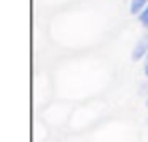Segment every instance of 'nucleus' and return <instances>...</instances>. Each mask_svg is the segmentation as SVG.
I'll use <instances>...</instances> for the list:
<instances>
[{"mask_svg":"<svg viewBox=\"0 0 148 142\" xmlns=\"http://www.w3.org/2000/svg\"><path fill=\"white\" fill-rule=\"evenodd\" d=\"M139 21H141V24L145 26V28H148V6L139 13Z\"/></svg>","mask_w":148,"mask_h":142,"instance_id":"7ed1b4c3","label":"nucleus"},{"mask_svg":"<svg viewBox=\"0 0 148 142\" xmlns=\"http://www.w3.org/2000/svg\"><path fill=\"white\" fill-rule=\"evenodd\" d=\"M146 107H148V97H146Z\"/></svg>","mask_w":148,"mask_h":142,"instance_id":"39448f33","label":"nucleus"},{"mask_svg":"<svg viewBox=\"0 0 148 142\" xmlns=\"http://www.w3.org/2000/svg\"><path fill=\"white\" fill-rule=\"evenodd\" d=\"M146 6H148V0H131V2H130V11H131L133 15H135V13L139 15Z\"/></svg>","mask_w":148,"mask_h":142,"instance_id":"f03ea898","label":"nucleus"},{"mask_svg":"<svg viewBox=\"0 0 148 142\" xmlns=\"http://www.w3.org/2000/svg\"><path fill=\"white\" fill-rule=\"evenodd\" d=\"M145 75L148 77V60H146V64H145Z\"/></svg>","mask_w":148,"mask_h":142,"instance_id":"20e7f679","label":"nucleus"},{"mask_svg":"<svg viewBox=\"0 0 148 142\" xmlns=\"http://www.w3.org/2000/svg\"><path fill=\"white\" fill-rule=\"evenodd\" d=\"M143 56H148V36H143L141 39H139V43L135 45V49H133L131 58L133 60H141Z\"/></svg>","mask_w":148,"mask_h":142,"instance_id":"f257e3e1","label":"nucleus"}]
</instances>
